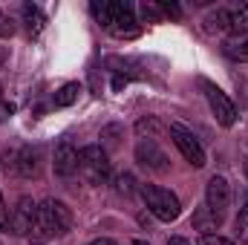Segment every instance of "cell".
Instances as JSON below:
<instances>
[{
  "instance_id": "cell-31",
  "label": "cell",
  "mask_w": 248,
  "mask_h": 245,
  "mask_svg": "<svg viewBox=\"0 0 248 245\" xmlns=\"http://www.w3.org/2000/svg\"><path fill=\"white\" fill-rule=\"evenodd\" d=\"M133 245H150V243H144V240H136V243H133Z\"/></svg>"
},
{
  "instance_id": "cell-6",
  "label": "cell",
  "mask_w": 248,
  "mask_h": 245,
  "mask_svg": "<svg viewBox=\"0 0 248 245\" xmlns=\"http://www.w3.org/2000/svg\"><path fill=\"white\" fill-rule=\"evenodd\" d=\"M205 205H208L219 219H225V214H228V208H231V184H228L225 176H211V179H208Z\"/></svg>"
},
{
  "instance_id": "cell-26",
  "label": "cell",
  "mask_w": 248,
  "mask_h": 245,
  "mask_svg": "<svg viewBox=\"0 0 248 245\" xmlns=\"http://www.w3.org/2000/svg\"><path fill=\"white\" fill-rule=\"evenodd\" d=\"M12 113H15V107H12V104H0V122H6Z\"/></svg>"
},
{
  "instance_id": "cell-17",
  "label": "cell",
  "mask_w": 248,
  "mask_h": 245,
  "mask_svg": "<svg viewBox=\"0 0 248 245\" xmlns=\"http://www.w3.org/2000/svg\"><path fill=\"white\" fill-rule=\"evenodd\" d=\"M78 92H81V87H78V84H63L61 90L55 92V98H52V104H55V107H69V104H75V98H78Z\"/></svg>"
},
{
  "instance_id": "cell-19",
  "label": "cell",
  "mask_w": 248,
  "mask_h": 245,
  "mask_svg": "<svg viewBox=\"0 0 248 245\" xmlns=\"http://www.w3.org/2000/svg\"><path fill=\"white\" fill-rule=\"evenodd\" d=\"M119 136H122V127H119V124L104 127V130H101V147H104V150H113V147L119 144Z\"/></svg>"
},
{
  "instance_id": "cell-23",
  "label": "cell",
  "mask_w": 248,
  "mask_h": 245,
  "mask_svg": "<svg viewBox=\"0 0 248 245\" xmlns=\"http://www.w3.org/2000/svg\"><path fill=\"white\" fill-rule=\"evenodd\" d=\"M199 245H234V243L219 237V234H208V237H199Z\"/></svg>"
},
{
  "instance_id": "cell-2",
  "label": "cell",
  "mask_w": 248,
  "mask_h": 245,
  "mask_svg": "<svg viewBox=\"0 0 248 245\" xmlns=\"http://www.w3.org/2000/svg\"><path fill=\"white\" fill-rule=\"evenodd\" d=\"M139 193H141L147 211H150L156 219H162V222H173V219H179L182 205H179L176 193H170L168 187H159V184H141Z\"/></svg>"
},
{
  "instance_id": "cell-20",
  "label": "cell",
  "mask_w": 248,
  "mask_h": 245,
  "mask_svg": "<svg viewBox=\"0 0 248 245\" xmlns=\"http://www.w3.org/2000/svg\"><path fill=\"white\" fill-rule=\"evenodd\" d=\"M116 190H119L122 196H133V190H136V179H133V173H122V176L116 179Z\"/></svg>"
},
{
  "instance_id": "cell-5",
  "label": "cell",
  "mask_w": 248,
  "mask_h": 245,
  "mask_svg": "<svg viewBox=\"0 0 248 245\" xmlns=\"http://www.w3.org/2000/svg\"><path fill=\"white\" fill-rule=\"evenodd\" d=\"M202 90H205V98H208V104H211V110H214L217 122L222 124V127H231V124L237 122V107H234V101H231V98H228L217 84L202 81Z\"/></svg>"
},
{
  "instance_id": "cell-21",
  "label": "cell",
  "mask_w": 248,
  "mask_h": 245,
  "mask_svg": "<svg viewBox=\"0 0 248 245\" xmlns=\"http://www.w3.org/2000/svg\"><path fill=\"white\" fill-rule=\"evenodd\" d=\"M237 237H240V243L248 240V202L240 208V216H237Z\"/></svg>"
},
{
  "instance_id": "cell-27",
  "label": "cell",
  "mask_w": 248,
  "mask_h": 245,
  "mask_svg": "<svg viewBox=\"0 0 248 245\" xmlns=\"http://www.w3.org/2000/svg\"><path fill=\"white\" fill-rule=\"evenodd\" d=\"M237 15H240V20H243V26L248 29V3H243V6H240V12H237Z\"/></svg>"
},
{
  "instance_id": "cell-1",
  "label": "cell",
  "mask_w": 248,
  "mask_h": 245,
  "mask_svg": "<svg viewBox=\"0 0 248 245\" xmlns=\"http://www.w3.org/2000/svg\"><path fill=\"white\" fill-rule=\"evenodd\" d=\"M69 228H72V211L63 205L61 199H46V202L38 205V222H35L29 240L44 243V240L66 234Z\"/></svg>"
},
{
  "instance_id": "cell-24",
  "label": "cell",
  "mask_w": 248,
  "mask_h": 245,
  "mask_svg": "<svg viewBox=\"0 0 248 245\" xmlns=\"http://www.w3.org/2000/svg\"><path fill=\"white\" fill-rule=\"evenodd\" d=\"M159 9H162V15H170V17H182V9H179L176 3H168V0H162V3H159Z\"/></svg>"
},
{
  "instance_id": "cell-14",
  "label": "cell",
  "mask_w": 248,
  "mask_h": 245,
  "mask_svg": "<svg viewBox=\"0 0 248 245\" xmlns=\"http://www.w3.org/2000/svg\"><path fill=\"white\" fill-rule=\"evenodd\" d=\"M162 133H165V124L159 122L156 116H141V119L136 122V136H139V138H153V141H156Z\"/></svg>"
},
{
  "instance_id": "cell-8",
  "label": "cell",
  "mask_w": 248,
  "mask_h": 245,
  "mask_svg": "<svg viewBox=\"0 0 248 245\" xmlns=\"http://www.w3.org/2000/svg\"><path fill=\"white\" fill-rule=\"evenodd\" d=\"M170 138H173V144L182 150V156L187 159V165H193V168H202L205 165V150H202V144L193 138V133L182 127V124H170Z\"/></svg>"
},
{
  "instance_id": "cell-12",
  "label": "cell",
  "mask_w": 248,
  "mask_h": 245,
  "mask_svg": "<svg viewBox=\"0 0 248 245\" xmlns=\"http://www.w3.org/2000/svg\"><path fill=\"white\" fill-rule=\"evenodd\" d=\"M219 225H222V219H219L208 205H202V208L193 211V228L202 231V237H208L211 231H219Z\"/></svg>"
},
{
  "instance_id": "cell-16",
  "label": "cell",
  "mask_w": 248,
  "mask_h": 245,
  "mask_svg": "<svg viewBox=\"0 0 248 245\" xmlns=\"http://www.w3.org/2000/svg\"><path fill=\"white\" fill-rule=\"evenodd\" d=\"M23 20H26V29H29V35H38L41 29H44V15H41V9L38 6H32V3H23Z\"/></svg>"
},
{
  "instance_id": "cell-15",
  "label": "cell",
  "mask_w": 248,
  "mask_h": 245,
  "mask_svg": "<svg viewBox=\"0 0 248 245\" xmlns=\"http://www.w3.org/2000/svg\"><path fill=\"white\" fill-rule=\"evenodd\" d=\"M222 49H225L228 58L248 63V35H234V38H228V41L222 44Z\"/></svg>"
},
{
  "instance_id": "cell-7",
  "label": "cell",
  "mask_w": 248,
  "mask_h": 245,
  "mask_svg": "<svg viewBox=\"0 0 248 245\" xmlns=\"http://www.w3.org/2000/svg\"><path fill=\"white\" fill-rule=\"evenodd\" d=\"M110 32L119 41H133L141 35L136 17H133V6L130 3H113V20H110Z\"/></svg>"
},
{
  "instance_id": "cell-32",
  "label": "cell",
  "mask_w": 248,
  "mask_h": 245,
  "mask_svg": "<svg viewBox=\"0 0 248 245\" xmlns=\"http://www.w3.org/2000/svg\"><path fill=\"white\" fill-rule=\"evenodd\" d=\"M246 173H248V162H246Z\"/></svg>"
},
{
  "instance_id": "cell-13",
  "label": "cell",
  "mask_w": 248,
  "mask_h": 245,
  "mask_svg": "<svg viewBox=\"0 0 248 245\" xmlns=\"http://www.w3.org/2000/svg\"><path fill=\"white\" fill-rule=\"evenodd\" d=\"M234 29V12H228V9H217V12H211L208 17H205V32H231Z\"/></svg>"
},
{
  "instance_id": "cell-29",
  "label": "cell",
  "mask_w": 248,
  "mask_h": 245,
  "mask_svg": "<svg viewBox=\"0 0 248 245\" xmlns=\"http://www.w3.org/2000/svg\"><path fill=\"white\" fill-rule=\"evenodd\" d=\"M90 245H116L113 240H107V237H101V240H93Z\"/></svg>"
},
{
  "instance_id": "cell-3",
  "label": "cell",
  "mask_w": 248,
  "mask_h": 245,
  "mask_svg": "<svg viewBox=\"0 0 248 245\" xmlns=\"http://www.w3.org/2000/svg\"><path fill=\"white\" fill-rule=\"evenodd\" d=\"M78 170H81V176L90 184H104L110 179V159H107V150L98 147V144L81 147V150H78Z\"/></svg>"
},
{
  "instance_id": "cell-30",
  "label": "cell",
  "mask_w": 248,
  "mask_h": 245,
  "mask_svg": "<svg viewBox=\"0 0 248 245\" xmlns=\"http://www.w3.org/2000/svg\"><path fill=\"white\" fill-rule=\"evenodd\" d=\"M3 58H6V49H3V46H0V63H3Z\"/></svg>"
},
{
  "instance_id": "cell-4",
  "label": "cell",
  "mask_w": 248,
  "mask_h": 245,
  "mask_svg": "<svg viewBox=\"0 0 248 245\" xmlns=\"http://www.w3.org/2000/svg\"><path fill=\"white\" fill-rule=\"evenodd\" d=\"M3 170L35 179L41 173V150L38 147H20V150H3Z\"/></svg>"
},
{
  "instance_id": "cell-33",
  "label": "cell",
  "mask_w": 248,
  "mask_h": 245,
  "mask_svg": "<svg viewBox=\"0 0 248 245\" xmlns=\"http://www.w3.org/2000/svg\"><path fill=\"white\" fill-rule=\"evenodd\" d=\"M0 95H3V87H0Z\"/></svg>"
},
{
  "instance_id": "cell-11",
  "label": "cell",
  "mask_w": 248,
  "mask_h": 245,
  "mask_svg": "<svg viewBox=\"0 0 248 245\" xmlns=\"http://www.w3.org/2000/svg\"><path fill=\"white\" fill-rule=\"evenodd\" d=\"M52 168H55V173L58 176H72L75 170H78V150L72 147V144H58L55 147V159H52Z\"/></svg>"
},
{
  "instance_id": "cell-22",
  "label": "cell",
  "mask_w": 248,
  "mask_h": 245,
  "mask_svg": "<svg viewBox=\"0 0 248 245\" xmlns=\"http://www.w3.org/2000/svg\"><path fill=\"white\" fill-rule=\"evenodd\" d=\"M0 231H12V216H9V208L3 202V193H0Z\"/></svg>"
},
{
  "instance_id": "cell-28",
  "label": "cell",
  "mask_w": 248,
  "mask_h": 245,
  "mask_svg": "<svg viewBox=\"0 0 248 245\" xmlns=\"http://www.w3.org/2000/svg\"><path fill=\"white\" fill-rule=\"evenodd\" d=\"M168 245H190V243H187V240H182V237H170V240H168Z\"/></svg>"
},
{
  "instance_id": "cell-18",
  "label": "cell",
  "mask_w": 248,
  "mask_h": 245,
  "mask_svg": "<svg viewBox=\"0 0 248 245\" xmlns=\"http://www.w3.org/2000/svg\"><path fill=\"white\" fill-rule=\"evenodd\" d=\"M93 15H95V20L104 26V29H110V20H113V3H101V0H93Z\"/></svg>"
},
{
  "instance_id": "cell-10",
  "label": "cell",
  "mask_w": 248,
  "mask_h": 245,
  "mask_svg": "<svg viewBox=\"0 0 248 245\" xmlns=\"http://www.w3.org/2000/svg\"><path fill=\"white\" fill-rule=\"evenodd\" d=\"M35 222H38V205L29 196H20L17 205H15V214H12V234L29 237L32 228H35Z\"/></svg>"
},
{
  "instance_id": "cell-25",
  "label": "cell",
  "mask_w": 248,
  "mask_h": 245,
  "mask_svg": "<svg viewBox=\"0 0 248 245\" xmlns=\"http://www.w3.org/2000/svg\"><path fill=\"white\" fill-rule=\"evenodd\" d=\"M12 32H15V29H12V20L0 12V35H12Z\"/></svg>"
},
{
  "instance_id": "cell-9",
  "label": "cell",
  "mask_w": 248,
  "mask_h": 245,
  "mask_svg": "<svg viewBox=\"0 0 248 245\" xmlns=\"http://www.w3.org/2000/svg\"><path fill=\"white\" fill-rule=\"evenodd\" d=\"M136 162H139L141 168L153 170V173H168V168H170L165 150H162L153 138H141V141L136 144Z\"/></svg>"
}]
</instances>
